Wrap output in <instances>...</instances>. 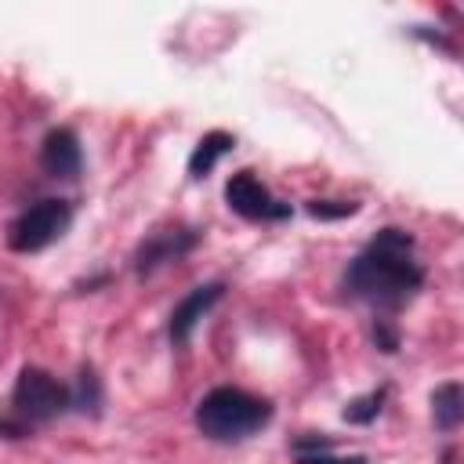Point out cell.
Instances as JSON below:
<instances>
[{
	"mask_svg": "<svg viewBox=\"0 0 464 464\" xmlns=\"http://www.w3.org/2000/svg\"><path fill=\"white\" fill-rule=\"evenodd\" d=\"M424 286V265L413 254V236L406 228H381L344 268L341 290L352 301L370 304L377 315H395Z\"/></svg>",
	"mask_w": 464,
	"mask_h": 464,
	"instance_id": "obj_1",
	"label": "cell"
},
{
	"mask_svg": "<svg viewBox=\"0 0 464 464\" xmlns=\"http://www.w3.org/2000/svg\"><path fill=\"white\" fill-rule=\"evenodd\" d=\"M268 420H272V402L261 399V395H250L243 388H232V384L210 388L196 402V428L210 442H239V439H250Z\"/></svg>",
	"mask_w": 464,
	"mask_h": 464,
	"instance_id": "obj_2",
	"label": "cell"
},
{
	"mask_svg": "<svg viewBox=\"0 0 464 464\" xmlns=\"http://www.w3.org/2000/svg\"><path fill=\"white\" fill-rule=\"evenodd\" d=\"M69 410V388L40 366H22L11 388V413L22 424H47Z\"/></svg>",
	"mask_w": 464,
	"mask_h": 464,
	"instance_id": "obj_3",
	"label": "cell"
},
{
	"mask_svg": "<svg viewBox=\"0 0 464 464\" xmlns=\"http://www.w3.org/2000/svg\"><path fill=\"white\" fill-rule=\"evenodd\" d=\"M72 225V203L69 199H40L33 207H25L11 228H7V246L18 250V254H36L44 246H51L65 228Z\"/></svg>",
	"mask_w": 464,
	"mask_h": 464,
	"instance_id": "obj_4",
	"label": "cell"
},
{
	"mask_svg": "<svg viewBox=\"0 0 464 464\" xmlns=\"http://www.w3.org/2000/svg\"><path fill=\"white\" fill-rule=\"evenodd\" d=\"M225 203L246 221H286L290 218V203L276 199L254 170H236L225 181Z\"/></svg>",
	"mask_w": 464,
	"mask_h": 464,
	"instance_id": "obj_5",
	"label": "cell"
},
{
	"mask_svg": "<svg viewBox=\"0 0 464 464\" xmlns=\"http://www.w3.org/2000/svg\"><path fill=\"white\" fill-rule=\"evenodd\" d=\"M199 243V232L196 228H185V225H170V228H156L149 232L138 250H134V272L145 279L152 276L156 268H163L167 261H181L185 254H192Z\"/></svg>",
	"mask_w": 464,
	"mask_h": 464,
	"instance_id": "obj_6",
	"label": "cell"
},
{
	"mask_svg": "<svg viewBox=\"0 0 464 464\" xmlns=\"http://www.w3.org/2000/svg\"><path fill=\"white\" fill-rule=\"evenodd\" d=\"M221 297H225V283H221V279L192 286V290L174 304V312H170V323H167L170 341H174V344H188V337H192V330L199 326V319H203Z\"/></svg>",
	"mask_w": 464,
	"mask_h": 464,
	"instance_id": "obj_7",
	"label": "cell"
},
{
	"mask_svg": "<svg viewBox=\"0 0 464 464\" xmlns=\"http://www.w3.org/2000/svg\"><path fill=\"white\" fill-rule=\"evenodd\" d=\"M40 167L47 178H62V181H72L83 167V149H80V138L72 127H54L44 134L40 141Z\"/></svg>",
	"mask_w": 464,
	"mask_h": 464,
	"instance_id": "obj_8",
	"label": "cell"
},
{
	"mask_svg": "<svg viewBox=\"0 0 464 464\" xmlns=\"http://www.w3.org/2000/svg\"><path fill=\"white\" fill-rule=\"evenodd\" d=\"M232 149H236V138H232L228 130H207V134L196 141L192 156H188V178H207V174L218 167V160L228 156Z\"/></svg>",
	"mask_w": 464,
	"mask_h": 464,
	"instance_id": "obj_9",
	"label": "cell"
},
{
	"mask_svg": "<svg viewBox=\"0 0 464 464\" xmlns=\"http://www.w3.org/2000/svg\"><path fill=\"white\" fill-rule=\"evenodd\" d=\"M431 417L439 431H457L464 420V388L460 381H446L431 392Z\"/></svg>",
	"mask_w": 464,
	"mask_h": 464,
	"instance_id": "obj_10",
	"label": "cell"
},
{
	"mask_svg": "<svg viewBox=\"0 0 464 464\" xmlns=\"http://www.w3.org/2000/svg\"><path fill=\"white\" fill-rule=\"evenodd\" d=\"M69 410H80V413H102V381L91 366L80 370L76 377V388L69 392Z\"/></svg>",
	"mask_w": 464,
	"mask_h": 464,
	"instance_id": "obj_11",
	"label": "cell"
},
{
	"mask_svg": "<svg viewBox=\"0 0 464 464\" xmlns=\"http://www.w3.org/2000/svg\"><path fill=\"white\" fill-rule=\"evenodd\" d=\"M384 399H388V388H373V392L352 399L341 417H344L348 424H370V420H377V413L384 410Z\"/></svg>",
	"mask_w": 464,
	"mask_h": 464,
	"instance_id": "obj_12",
	"label": "cell"
},
{
	"mask_svg": "<svg viewBox=\"0 0 464 464\" xmlns=\"http://www.w3.org/2000/svg\"><path fill=\"white\" fill-rule=\"evenodd\" d=\"M304 210L319 221H337V218H352L359 214V203L355 199H308Z\"/></svg>",
	"mask_w": 464,
	"mask_h": 464,
	"instance_id": "obj_13",
	"label": "cell"
},
{
	"mask_svg": "<svg viewBox=\"0 0 464 464\" xmlns=\"http://www.w3.org/2000/svg\"><path fill=\"white\" fill-rule=\"evenodd\" d=\"M297 464H370L362 453H352V457H337L334 450H312V453H294Z\"/></svg>",
	"mask_w": 464,
	"mask_h": 464,
	"instance_id": "obj_14",
	"label": "cell"
},
{
	"mask_svg": "<svg viewBox=\"0 0 464 464\" xmlns=\"http://www.w3.org/2000/svg\"><path fill=\"white\" fill-rule=\"evenodd\" d=\"M373 344L381 348V352H399V330H395V323L388 319V315H377L373 319Z\"/></svg>",
	"mask_w": 464,
	"mask_h": 464,
	"instance_id": "obj_15",
	"label": "cell"
},
{
	"mask_svg": "<svg viewBox=\"0 0 464 464\" xmlns=\"http://www.w3.org/2000/svg\"><path fill=\"white\" fill-rule=\"evenodd\" d=\"M294 453H312V450H334V439L330 435H301V439H294V446H290Z\"/></svg>",
	"mask_w": 464,
	"mask_h": 464,
	"instance_id": "obj_16",
	"label": "cell"
},
{
	"mask_svg": "<svg viewBox=\"0 0 464 464\" xmlns=\"http://www.w3.org/2000/svg\"><path fill=\"white\" fill-rule=\"evenodd\" d=\"M0 435L4 439H22V435H29V424H22L14 413H4L0 417Z\"/></svg>",
	"mask_w": 464,
	"mask_h": 464,
	"instance_id": "obj_17",
	"label": "cell"
}]
</instances>
